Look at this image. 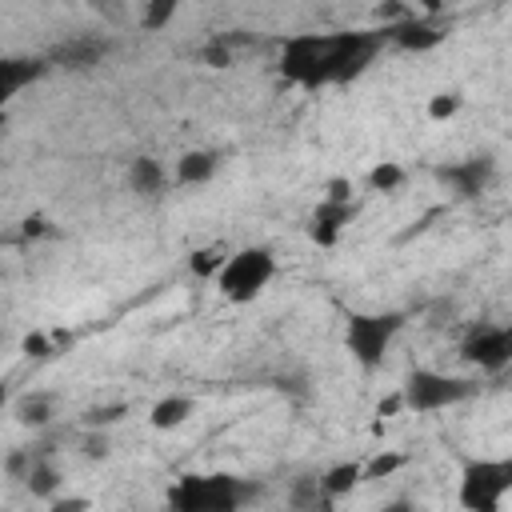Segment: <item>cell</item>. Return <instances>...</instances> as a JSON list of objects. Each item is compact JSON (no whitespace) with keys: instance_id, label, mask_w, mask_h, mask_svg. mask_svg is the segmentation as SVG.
I'll use <instances>...</instances> for the list:
<instances>
[{"instance_id":"7402d4cb","label":"cell","mask_w":512,"mask_h":512,"mask_svg":"<svg viewBox=\"0 0 512 512\" xmlns=\"http://www.w3.org/2000/svg\"><path fill=\"white\" fill-rule=\"evenodd\" d=\"M172 16H176V4H172V0H164V4H160V0H152V4L140 12V28H144V32H160Z\"/></svg>"},{"instance_id":"6da1fadb","label":"cell","mask_w":512,"mask_h":512,"mask_svg":"<svg viewBox=\"0 0 512 512\" xmlns=\"http://www.w3.org/2000/svg\"><path fill=\"white\" fill-rule=\"evenodd\" d=\"M380 44H384L380 32H308V36H292L284 44L280 72L300 88L344 84L376 60Z\"/></svg>"},{"instance_id":"2e32d148","label":"cell","mask_w":512,"mask_h":512,"mask_svg":"<svg viewBox=\"0 0 512 512\" xmlns=\"http://www.w3.org/2000/svg\"><path fill=\"white\" fill-rule=\"evenodd\" d=\"M192 412H196V400H192V396L168 392V396H160V400L148 408V424H152L156 432H172V428H180Z\"/></svg>"},{"instance_id":"8fae6325","label":"cell","mask_w":512,"mask_h":512,"mask_svg":"<svg viewBox=\"0 0 512 512\" xmlns=\"http://www.w3.org/2000/svg\"><path fill=\"white\" fill-rule=\"evenodd\" d=\"M40 76H44V60H36V56H0V112L12 104V96H20Z\"/></svg>"},{"instance_id":"52a82bcc","label":"cell","mask_w":512,"mask_h":512,"mask_svg":"<svg viewBox=\"0 0 512 512\" xmlns=\"http://www.w3.org/2000/svg\"><path fill=\"white\" fill-rule=\"evenodd\" d=\"M460 360L472 364L476 372H488V376L504 372L512 364V328L508 324H492V320L472 324L464 332V340H460Z\"/></svg>"},{"instance_id":"7c38bea8","label":"cell","mask_w":512,"mask_h":512,"mask_svg":"<svg viewBox=\"0 0 512 512\" xmlns=\"http://www.w3.org/2000/svg\"><path fill=\"white\" fill-rule=\"evenodd\" d=\"M128 188L140 200H160L172 188V172L156 156H132L128 160Z\"/></svg>"},{"instance_id":"f1b7e54d","label":"cell","mask_w":512,"mask_h":512,"mask_svg":"<svg viewBox=\"0 0 512 512\" xmlns=\"http://www.w3.org/2000/svg\"><path fill=\"white\" fill-rule=\"evenodd\" d=\"M84 456L104 460V456H108V436H104V432H88V436H84Z\"/></svg>"},{"instance_id":"83f0119b","label":"cell","mask_w":512,"mask_h":512,"mask_svg":"<svg viewBox=\"0 0 512 512\" xmlns=\"http://www.w3.org/2000/svg\"><path fill=\"white\" fill-rule=\"evenodd\" d=\"M24 352L28 356H52V340L44 332H32V336H24Z\"/></svg>"},{"instance_id":"3957f363","label":"cell","mask_w":512,"mask_h":512,"mask_svg":"<svg viewBox=\"0 0 512 512\" xmlns=\"http://www.w3.org/2000/svg\"><path fill=\"white\" fill-rule=\"evenodd\" d=\"M272 276H276V252L264 244H244L224 256L212 284H216L220 300H228V304H256L264 296V288L272 284Z\"/></svg>"},{"instance_id":"603a6c76","label":"cell","mask_w":512,"mask_h":512,"mask_svg":"<svg viewBox=\"0 0 512 512\" xmlns=\"http://www.w3.org/2000/svg\"><path fill=\"white\" fill-rule=\"evenodd\" d=\"M224 256H228L224 248H200V252L192 256V272H196V276H208V280H212V276L220 272Z\"/></svg>"},{"instance_id":"30bf717a","label":"cell","mask_w":512,"mask_h":512,"mask_svg":"<svg viewBox=\"0 0 512 512\" xmlns=\"http://www.w3.org/2000/svg\"><path fill=\"white\" fill-rule=\"evenodd\" d=\"M444 28L440 24H432V20H424V16H408V20H400V24H392V28H380V40H392L396 48H404V52H432V48H440L444 44Z\"/></svg>"},{"instance_id":"44dd1931","label":"cell","mask_w":512,"mask_h":512,"mask_svg":"<svg viewBox=\"0 0 512 512\" xmlns=\"http://www.w3.org/2000/svg\"><path fill=\"white\" fill-rule=\"evenodd\" d=\"M460 108H464V96H460L456 88H444V92L428 96V116H432V120H452Z\"/></svg>"},{"instance_id":"d6a6232c","label":"cell","mask_w":512,"mask_h":512,"mask_svg":"<svg viewBox=\"0 0 512 512\" xmlns=\"http://www.w3.org/2000/svg\"><path fill=\"white\" fill-rule=\"evenodd\" d=\"M0 128H4V112H0Z\"/></svg>"},{"instance_id":"1f68e13d","label":"cell","mask_w":512,"mask_h":512,"mask_svg":"<svg viewBox=\"0 0 512 512\" xmlns=\"http://www.w3.org/2000/svg\"><path fill=\"white\" fill-rule=\"evenodd\" d=\"M8 404V384H0V408Z\"/></svg>"},{"instance_id":"277c9868","label":"cell","mask_w":512,"mask_h":512,"mask_svg":"<svg viewBox=\"0 0 512 512\" xmlns=\"http://www.w3.org/2000/svg\"><path fill=\"white\" fill-rule=\"evenodd\" d=\"M512 492V460L508 456H472L460 468L456 504L464 512H504Z\"/></svg>"},{"instance_id":"9a60e30c","label":"cell","mask_w":512,"mask_h":512,"mask_svg":"<svg viewBox=\"0 0 512 512\" xmlns=\"http://www.w3.org/2000/svg\"><path fill=\"white\" fill-rule=\"evenodd\" d=\"M360 484H364V476H360V460H340V464H332V468L320 472L316 492H320L324 500H340V496H352Z\"/></svg>"},{"instance_id":"ba28073f","label":"cell","mask_w":512,"mask_h":512,"mask_svg":"<svg viewBox=\"0 0 512 512\" xmlns=\"http://www.w3.org/2000/svg\"><path fill=\"white\" fill-rule=\"evenodd\" d=\"M492 176H496L492 156H468V160H456V164H440L436 168V180L452 196H460V200H476L492 184Z\"/></svg>"},{"instance_id":"d4e9b609","label":"cell","mask_w":512,"mask_h":512,"mask_svg":"<svg viewBox=\"0 0 512 512\" xmlns=\"http://www.w3.org/2000/svg\"><path fill=\"white\" fill-rule=\"evenodd\" d=\"M204 64H208V68H228V64H232V44H228L224 36L208 40V44H204Z\"/></svg>"},{"instance_id":"484cf974","label":"cell","mask_w":512,"mask_h":512,"mask_svg":"<svg viewBox=\"0 0 512 512\" xmlns=\"http://www.w3.org/2000/svg\"><path fill=\"white\" fill-rule=\"evenodd\" d=\"M28 468H32V448H16V452L4 456V472H8L12 480H24Z\"/></svg>"},{"instance_id":"5bb4252c","label":"cell","mask_w":512,"mask_h":512,"mask_svg":"<svg viewBox=\"0 0 512 512\" xmlns=\"http://www.w3.org/2000/svg\"><path fill=\"white\" fill-rule=\"evenodd\" d=\"M216 168H220L216 152H208V148H192V152H184V156L176 160V168H172V184H176V188L208 184V180L216 176Z\"/></svg>"},{"instance_id":"f546056e","label":"cell","mask_w":512,"mask_h":512,"mask_svg":"<svg viewBox=\"0 0 512 512\" xmlns=\"http://www.w3.org/2000/svg\"><path fill=\"white\" fill-rule=\"evenodd\" d=\"M400 408H404V400H400V392H392L388 400L376 404V416H392V412H400Z\"/></svg>"},{"instance_id":"9c48e42d","label":"cell","mask_w":512,"mask_h":512,"mask_svg":"<svg viewBox=\"0 0 512 512\" xmlns=\"http://www.w3.org/2000/svg\"><path fill=\"white\" fill-rule=\"evenodd\" d=\"M108 40L104 36H96V32H80V36H68V40H60L52 52H48V60L52 64H60V68H72V72H84V68H96L104 56H108Z\"/></svg>"},{"instance_id":"8992f818","label":"cell","mask_w":512,"mask_h":512,"mask_svg":"<svg viewBox=\"0 0 512 512\" xmlns=\"http://www.w3.org/2000/svg\"><path fill=\"white\" fill-rule=\"evenodd\" d=\"M400 328H404L400 312H352L344 324V344L364 372H376L384 364L392 340L400 336Z\"/></svg>"},{"instance_id":"cb8c5ba5","label":"cell","mask_w":512,"mask_h":512,"mask_svg":"<svg viewBox=\"0 0 512 512\" xmlns=\"http://www.w3.org/2000/svg\"><path fill=\"white\" fill-rule=\"evenodd\" d=\"M128 412V404H108V408H88L84 412V428L88 432H96V428H108V424H116L120 416Z\"/></svg>"},{"instance_id":"4fadbf2b","label":"cell","mask_w":512,"mask_h":512,"mask_svg":"<svg viewBox=\"0 0 512 512\" xmlns=\"http://www.w3.org/2000/svg\"><path fill=\"white\" fill-rule=\"evenodd\" d=\"M352 220V204H332V200H320V208L312 212L308 220V236L320 244V248H332L340 240V232L348 228Z\"/></svg>"},{"instance_id":"4dcf8cb0","label":"cell","mask_w":512,"mask_h":512,"mask_svg":"<svg viewBox=\"0 0 512 512\" xmlns=\"http://www.w3.org/2000/svg\"><path fill=\"white\" fill-rule=\"evenodd\" d=\"M376 512H416V508H412V500H404V496H396V500H388V504H380Z\"/></svg>"},{"instance_id":"7a4b0ae2","label":"cell","mask_w":512,"mask_h":512,"mask_svg":"<svg viewBox=\"0 0 512 512\" xmlns=\"http://www.w3.org/2000/svg\"><path fill=\"white\" fill-rule=\"evenodd\" d=\"M256 496V484L232 472H184L168 488L172 512H240Z\"/></svg>"},{"instance_id":"4316f807","label":"cell","mask_w":512,"mask_h":512,"mask_svg":"<svg viewBox=\"0 0 512 512\" xmlns=\"http://www.w3.org/2000/svg\"><path fill=\"white\" fill-rule=\"evenodd\" d=\"M44 512H92V500L88 496H56V500H48Z\"/></svg>"},{"instance_id":"e0dca14e","label":"cell","mask_w":512,"mask_h":512,"mask_svg":"<svg viewBox=\"0 0 512 512\" xmlns=\"http://www.w3.org/2000/svg\"><path fill=\"white\" fill-rule=\"evenodd\" d=\"M24 488L32 496H40V500H56V492H60V468H56V460L44 448H32V468L24 472Z\"/></svg>"},{"instance_id":"ffe728a7","label":"cell","mask_w":512,"mask_h":512,"mask_svg":"<svg viewBox=\"0 0 512 512\" xmlns=\"http://www.w3.org/2000/svg\"><path fill=\"white\" fill-rule=\"evenodd\" d=\"M404 464H408V456H404V452H376L372 460H364V464H360V476H364V480H384V476L400 472Z\"/></svg>"},{"instance_id":"d6986e66","label":"cell","mask_w":512,"mask_h":512,"mask_svg":"<svg viewBox=\"0 0 512 512\" xmlns=\"http://www.w3.org/2000/svg\"><path fill=\"white\" fill-rule=\"evenodd\" d=\"M404 180H408V172L396 160H384V164H376L368 172V188L372 192H396V188H404Z\"/></svg>"},{"instance_id":"ac0fdd59","label":"cell","mask_w":512,"mask_h":512,"mask_svg":"<svg viewBox=\"0 0 512 512\" xmlns=\"http://www.w3.org/2000/svg\"><path fill=\"white\" fill-rule=\"evenodd\" d=\"M52 396L48 392H24L20 400H16V420L24 424V428H44L48 420H52Z\"/></svg>"},{"instance_id":"5b68a950","label":"cell","mask_w":512,"mask_h":512,"mask_svg":"<svg viewBox=\"0 0 512 512\" xmlns=\"http://www.w3.org/2000/svg\"><path fill=\"white\" fill-rule=\"evenodd\" d=\"M396 392H400L408 412H444V408L468 404L480 392V384L472 376H452V372H436V368H412Z\"/></svg>"}]
</instances>
